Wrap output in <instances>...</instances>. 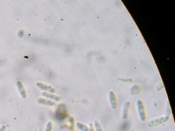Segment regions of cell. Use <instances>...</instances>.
Here are the masks:
<instances>
[{
  "mask_svg": "<svg viewBox=\"0 0 175 131\" xmlns=\"http://www.w3.org/2000/svg\"><path fill=\"white\" fill-rule=\"evenodd\" d=\"M6 127L5 125L2 126L1 128H0V131H6Z\"/></svg>",
  "mask_w": 175,
  "mask_h": 131,
  "instance_id": "5bb4252c",
  "label": "cell"
},
{
  "mask_svg": "<svg viewBox=\"0 0 175 131\" xmlns=\"http://www.w3.org/2000/svg\"><path fill=\"white\" fill-rule=\"evenodd\" d=\"M41 94L44 97H45L47 98H49V99L53 100L55 101H60L61 100V98L60 97V96L54 94L47 92V91H43V92H42Z\"/></svg>",
  "mask_w": 175,
  "mask_h": 131,
  "instance_id": "5b68a950",
  "label": "cell"
},
{
  "mask_svg": "<svg viewBox=\"0 0 175 131\" xmlns=\"http://www.w3.org/2000/svg\"><path fill=\"white\" fill-rule=\"evenodd\" d=\"M94 130L96 131H103V128H102V127L101 125V124L99 122L98 120H96L95 122L94 123Z\"/></svg>",
  "mask_w": 175,
  "mask_h": 131,
  "instance_id": "30bf717a",
  "label": "cell"
},
{
  "mask_svg": "<svg viewBox=\"0 0 175 131\" xmlns=\"http://www.w3.org/2000/svg\"><path fill=\"white\" fill-rule=\"evenodd\" d=\"M130 108V102L129 101H127L124 103V107H123V113H122V119L126 120L128 118L129 115V111Z\"/></svg>",
  "mask_w": 175,
  "mask_h": 131,
  "instance_id": "52a82bcc",
  "label": "cell"
},
{
  "mask_svg": "<svg viewBox=\"0 0 175 131\" xmlns=\"http://www.w3.org/2000/svg\"><path fill=\"white\" fill-rule=\"evenodd\" d=\"M36 85L38 86L40 89H41V90H44V91H49L50 93L53 94L55 92V91H56L55 89L52 87V86L47 85V84H45L42 82H37Z\"/></svg>",
  "mask_w": 175,
  "mask_h": 131,
  "instance_id": "277c9868",
  "label": "cell"
},
{
  "mask_svg": "<svg viewBox=\"0 0 175 131\" xmlns=\"http://www.w3.org/2000/svg\"><path fill=\"white\" fill-rule=\"evenodd\" d=\"M164 88V85H163V83H160L159 84V85L157 86V91H159V90H161V89H163Z\"/></svg>",
  "mask_w": 175,
  "mask_h": 131,
  "instance_id": "4fadbf2b",
  "label": "cell"
},
{
  "mask_svg": "<svg viewBox=\"0 0 175 131\" xmlns=\"http://www.w3.org/2000/svg\"><path fill=\"white\" fill-rule=\"evenodd\" d=\"M89 131H95L94 130V126H93V124L92 123H90L89 124Z\"/></svg>",
  "mask_w": 175,
  "mask_h": 131,
  "instance_id": "7c38bea8",
  "label": "cell"
},
{
  "mask_svg": "<svg viewBox=\"0 0 175 131\" xmlns=\"http://www.w3.org/2000/svg\"><path fill=\"white\" fill-rule=\"evenodd\" d=\"M38 103L42 105H47V106H56V103L49 99H46V98H39L38 100Z\"/></svg>",
  "mask_w": 175,
  "mask_h": 131,
  "instance_id": "8992f818",
  "label": "cell"
},
{
  "mask_svg": "<svg viewBox=\"0 0 175 131\" xmlns=\"http://www.w3.org/2000/svg\"><path fill=\"white\" fill-rule=\"evenodd\" d=\"M137 110H138V113H139L140 118V120L141 121H142V122H144L146 119V111H145L144 103L142 102L141 100H137Z\"/></svg>",
  "mask_w": 175,
  "mask_h": 131,
  "instance_id": "7a4b0ae2",
  "label": "cell"
},
{
  "mask_svg": "<svg viewBox=\"0 0 175 131\" xmlns=\"http://www.w3.org/2000/svg\"><path fill=\"white\" fill-rule=\"evenodd\" d=\"M52 128H53V124H52L51 121H49L47 124L45 131H52Z\"/></svg>",
  "mask_w": 175,
  "mask_h": 131,
  "instance_id": "8fae6325",
  "label": "cell"
},
{
  "mask_svg": "<svg viewBox=\"0 0 175 131\" xmlns=\"http://www.w3.org/2000/svg\"><path fill=\"white\" fill-rule=\"evenodd\" d=\"M109 100L112 109H115L117 107V98L114 91H110L109 93Z\"/></svg>",
  "mask_w": 175,
  "mask_h": 131,
  "instance_id": "3957f363",
  "label": "cell"
},
{
  "mask_svg": "<svg viewBox=\"0 0 175 131\" xmlns=\"http://www.w3.org/2000/svg\"><path fill=\"white\" fill-rule=\"evenodd\" d=\"M170 117L168 116H164V117H160V118H155V119L152 120L150 121V122H148L147 124V126L149 127H157V126H159L160 124H162L166 123L167 120H169Z\"/></svg>",
  "mask_w": 175,
  "mask_h": 131,
  "instance_id": "6da1fadb",
  "label": "cell"
},
{
  "mask_svg": "<svg viewBox=\"0 0 175 131\" xmlns=\"http://www.w3.org/2000/svg\"><path fill=\"white\" fill-rule=\"evenodd\" d=\"M17 86H18L19 92L21 94L22 97L23 98H26V91L25 90L23 83H22L21 81H18V82H17Z\"/></svg>",
  "mask_w": 175,
  "mask_h": 131,
  "instance_id": "ba28073f",
  "label": "cell"
},
{
  "mask_svg": "<svg viewBox=\"0 0 175 131\" xmlns=\"http://www.w3.org/2000/svg\"><path fill=\"white\" fill-rule=\"evenodd\" d=\"M76 127L78 128L79 130H81L82 131H89L88 127L86 124H84L81 122H77Z\"/></svg>",
  "mask_w": 175,
  "mask_h": 131,
  "instance_id": "9c48e42d",
  "label": "cell"
}]
</instances>
